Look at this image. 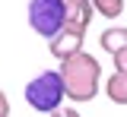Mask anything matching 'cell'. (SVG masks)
<instances>
[{
  "instance_id": "obj_13",
  "label": "cell",
  "mask_w": 127,
  "mask_h": 117,
  "mask_svg": "<svg viewBox=\"0 0 127 117\" xmlns=\"http://www.w3.org/2000/svg\"><path fill=\"white\" fill-rule=\"evenodd\" d=\"M67 3H73V0H67Z\"/></svg>"
},
{
  "instance_id": "obj_11",
  "label": "cell",
  "mask_w": 127,
  "mask_h": 117,
  "mask_svg": "<svg viewBox=\"0 0 127 117\" xmlns=\"http://www.w3.org/2000/svg\"><path fill=\"white\" fill-rule=\"evenodd\" d=\"M64 114H67V117H79V111H76V108H64Z\"/></svg>"
},
{
  "instance_id": "obj_5",
  "label": "cell",
  "mask_w": 127,
  "mask_h": 117,
  "mask_svg": "<svg viewBox=\"0 0 127 117\" xmlns=\"http://www.w3.org/2000/svg\"><path fill=\"white\" fill-rule=\"evenodd\" d=\"M92 16H95L92 0H73V3H67V29H70V32L86 35V29H89Z\"/></svg>"
},
{
  "instance_id": "obj_9",
  "label": "cell",
  "mask_w": 127,
  "mask_h": 117,
  "mask_svg": "<svg viewBox=\"0 0 127 117\" xmlns=\"http://www.w3.org/2000/svg\"><path fill=\"white\" fill-rule=\"evenodd\" d=\"M114 73H127V51L114 54Z\"/></svg>"
},
{
  "instance_id": "obj_7",
  "label": "cell",
  "mask_w": 127,
  "mask_h": 117,
  "mask_svg": "<svg viewBox=\"0 0 127 117\" xmlns=\"http://www.w3.org/2000/svg\"><path fill=\"white\" fill-rule=\"evenodd\" d=\"M105 95H108L114 104H127V73H114V76H108Z\"/></svg>"
},
{
  "instance_id": "obj_4",
  "label": "cell",
  "mask_w": 127,
  "mask_h": 117,
  "mask_svg": "<svg viewBox=\"0 0 127 117\" xmlns=\"http://www.w3.org/2000/svg\"><path fill=\"white\" fill-rule=\"evenodd\" d=\"M83 38L86 35H79V32H70V29H64L54 41H48V51L57 57V60H70V57H76V54H83Z\"/></svg>"
},
{
  "instance_id": "obj_10",
  "label": "cell",
  "mask_w": 127,
  "mask_h": 117,
  "mask_svg": "<svg viewBox=\"0 0 127 117\" xmlns=\"http://www.w3.org/2000/svg\"><path fill=\"white\" fill-rule=\"evenodd\" d=\"M0 117H10V98L3 89H0Z\"/></svg>"
},
{
  "instance_id": "obj_2",
  "label": "cell",
  "mask_w": 127,
  "mask_h": 117,
  "mask_svg": "<svg viewBox=\"0 0 127 117\" xmlns=\"http://www.w3.org/2000/svg\"><path fill=\"white\" fill-rule=\"evenodd\" d=\"M67 98V89H64V79L57 70H45V73H38L29 85H26V101H29L32 111H38V114H54V111H61V101Z\"/></svg>"
},
{
  "instance_id": "obj_6",
  "label": "cell",
  "mask_w": 127,
  "mask_h": 117,
  "mask_svg": "<svg viewBox=\"0 0 127 117\" xmlns=\"http://www.w3.org/2000/svg\"><path fill=\"white\" fill-rule=\"evenodd\" d=\"M98 48L108 51L111 57L121 54V51H127V25H108L105 32L98 35Z\"/></svg>"
},
{
  "instance_id": "obj_1",
  "label": "cell",
  "mask_w": 127,
  "mask_h": 117,
  "mask_svg": "<svg viewBox=\"0 0 127 117\" xmlns=\"http://www.w3.org/2000/svg\"><path fill=\"white\" fill-rule=\"evenodd\" d=\"M61 79H64V89H67V98L70 101H92L98 95V82H102V67L92 54H76L70 60L61 63Z\"/></svg>"
},
{
  "instance_id": "obj_8",
  "label": "cell",
  "mask_w": 127,
  "mask_h": 117,
  "mask_svg": "<svg viewBox=\"0 0 127 117\" xmlns=\"http://www.w3.org/2000/svg\"><path fill=\"white\" fill-rule=\"evenodd\" d=\"M92 6L102 19H118L124 13V0H92Z\"/></svg>"
},
{
  "instance_id": "obj_12",
  "label": "cell",
  "mask_w": 127,
  "mask_h": 117,
  "mask_svg": "<svg viewBox=\"0 0 127 117\" xmlns=\"http://www.w3.org/2000/svg\"><path fill=\"white\" fill-rule=\"evenodd\" d=\"M51 117H67V114H64V108H61V111H54V114H51Z\"/></svg>"
},
{
  "instance_id": "obj_3",
  "label": "cell",
  "mask_w": 127,
  "mask_h": 117,
  "mask_svg": "<svg viewBox=\"0 0 127 117\" xmlns=\"http://www.w3.org/2000/svg\"><path fill=\"white\" fill-rule=\"evenodd\" d=\"M29 25L54 41L67 29V0H29Z\"/></svg>"
}]
</instances>
